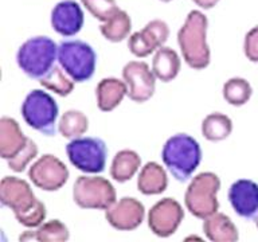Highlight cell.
Returning a JSON list of instances; mask_svg holds the SVG:
<instances>
[{"instance_id":"obj_19","label":"cell","mask_w":258,"mask_h":242,"mask_svg":"<svg viewBox=\"0 0 258 242\" xmlns=\"http://www.w3.org/2000/svg\"><path fill=\"white\" fill-rule=\"evenodd\" d=\"M168 186L165 169L156 161H148L141 167L137 177V190L143 195H159L164 193Z\"/></svg>"},{"instance_id":"obj_33","label":"cell","mask_w":258,"mask_h":242,"mask_svg":"<svg viewBox=\"0 0 258 242\" xmlns=\"http://www.w3.org/2000/svg\"><path fill=\"white\" fill-rule=\"evenodd\" d=\"M253 219H254V223H255V227H257V229H258V213L255 214V217H254Z\"/></svg>"},{"instance_id":"obj_3","label":"cell","mask_w":258,"mask_h":242,"mask_svg":"<svg viewBox=\"0 0 258 242\" xmlns=\"http://www.w3.org/2000/svg\"><path fill=\"white\" fill-rule=\"evenodd\" d=\"M161 160L177 182L191 179L202 161V148L197 139L187 133H176L163 145Z\"/></svg>"},{"instance_id":"obj_14","label":"cell","mask_w":258,"mask_h":242,"mask_svg":"<svg viewBox=\"0 0 258 242\" xmlns=\"http://www.w3.org/2000/svg\"><path fill=\"white\" fill-rule=\"evenodd\" d=\"M145 207L139 199L124 197L116 201L109 209L105 210V219L113 229L120 231H131L143 223Z\"/></svg>"},{"instance_id":"obj_18","label":"cell","mask_w":258,"mask_h":242,"mask_svg":"<svg viewBox=\"0 0 258 242\" xmlns=\"http://www.w3.org/2000/svg\"><path fill=\"white\" fill-rule=\"evenodd\" d=\"M128 96V86L125 81L108 77L102 78L96 88L97 106L101 112H112Z\"/></svg>"},{"instance_id":"obj_17","label":"cell","mask_w":258,"mask_h":242,"mask_svg":"<svg viewBox=\"0 0 258 242\" xmlns=\"http://www.w3.org/2000/svg\"><path fill=\"white\" fill-rule=\"evenodd\" d=\"M28 137L22 132L19 123L12 117L0 118V156L4 160L15 157L26 147Z\"/></svg>"},{"instance_id":"obj_28","label":"cell","mask_w":258,"mask_h":242,"mask_svg":"<svg viewBox=\"0 0 258 242\" xmlns=\"http://www.w3.org/2000/svg\"><path fill=\"white\" fill-rule=\"evenodd\" d=\"M39 84L44 89L54 92L60 97L69 96L74 89V81L69 77V74L59 66H54L50 72L39 80Z\"/></svg>"},{"instance_id":"obj_5","label":"cell","mask_w":258,"mask_h":242,"mask_svg":"<svg viewBox=\"0 0 258 242\" xmlns=\"http://www.w3.org/2000/svg\"><path fill=\"white\" fill-rule=\"evenodd\" d=\"M221 190V179L217 173L206 172L198 173L187 186L184 194L185 209L189 214L199 219L213 215L219 209L218 193Z\"/></svg>"},{"instance_id":"obj_16","label":"cell","mask_w":258,"mask_h":242,"mask_svg":"<svg viewBox=\"0 0 258 242\" xmlns=\"http://www.w3.org/2000/svg\"><path fill=\"white\" fill-rule=\"evenodd\" d=\"M229 202L237 215L251 219L258 213V185L250 179H238L230 186Z\"/></svg>"},{"instance_id":"obj_10","label":"cell","mask_w":258,"mask_h":242,"mask_svg":"<svg viewBox=\"0 0 258 242\" xmlns=\"http://www.w3.org/2000/svg\"><path fill=\"white\" fill-rule=\"evenodd\" d=\"M69 168L51 153L38 157L28 168V177L38 189L52 193L62 189L69 180Z\"/></svg>"},{"instance_id":"obj_11","label":"cell","mask_w":258,"mask_h":242,"mask_svg":"<svg viewBox=\"0 0 258 242\" xmlns=\"http://www.w3.org/2000/svg\"><path fill=\"white\" fill-rule=\"evenodd\" d=\"M122 80L128 86V97L143 104L152 98L156 89V76L144 60H131L122 68Z\"/></svg>"},{"instance_id":"obj_15","label":"cell","mask_w":258,"mask_h":242,"mask_svg":"<svg viewBox=\"0 0 258 242\" xmlns=\"http://www.w3.org/2000/svg\"><path fill=\"white\" fill-rule=\"evenodd\" d=\"M52 30L62 36H74L82 30L85 15L76 0H62L54 6L50 16Z\"/></svg>"},{"instance_id":"obj_8","label":"cell","mask_w":258,"mask_h":242,"mask_svg":"<svg viewBox=\"0 0 258 242\" xmlns=\"http://www.w3.org/2000/svg\"><path fill=\"white\" fill-rule=\"evenodd\" d=\"M73 201L81 209L105 211L117 201L116 190L106 177L81 175L73 186Z\"/></svg>"},{"instance_id":"obj_30","label":"cell","mask_w":258,"mask_h":242,"mask_svg":"<svg viewBox=\"0 0 258 242\" xmlns=\"http://www.w3.org/2000/svg\"><path fill=\"white\" fill-rule=\"evenodd\" d=\"M38 145L34 140L28 139L27 144L22 151H20L15 157H12L10 160H7L8 167L14 171V172H23L24 169L27 168L30 163L38 156Z\"/></svg>"},{"instance_id":"obj_34","label":"cell","mask_w":258,"mask_h":242,"mask_svg":"<svg viewBox=\"0 0 258 242\" xmlns=\"http://www.w3.org/2000/svg\"><path fill=\"white\" fill-rule=\"evenodd\" d=\"M160 2H164V3H167V2H171V0H160Z\"/></svg>"},{"instance_id":"obj_32","label":"cell","mask_w":258,"mask_h":242,"mask_svg":"<svg viewBox=\"0 0 258 242\" xmlns=\"http://www.w3.org/2000/svg\"><path fill=\"white\" fill-rule=\"evenodd\" d=\"M191 2L202 10H211L219 3V0H191Z\"/></svg>"},{"instance_id":"obj_12","label":"cell","mask_w":258,"mask_h":242,"mask_svg":"<svg viewBox=\"0 0 258 242\" xmlns=\"http://www.w3.org/2000/svg\"><path fill=\"white\" fill-rule=\"evenodd\" d=\"M183 218L184 210L180 203L173 198H163L149 210L148 227L157 237H171L176 233Z\"/></svg>"},{"instance_id":"obj_6","label":"cell","mask_w":258,"mask_h":242,"mask_svg":"<svg viewBox=\"0 0 258 242\" xmlns=\"http://www.w3.org/2000/svg\"><path fill=\"white\" fill-rule=\"evenodd\" d=\"M20 110L26 124L38 132L46 136H54L58 131L56 120L59 109L50 93L34 89L24 97Z\"/></svg>"},{"instance_id":"obj_1","label":"cell","mask_w":258,"mask_h":242,"mask_svg":"<svg viewBox=\"0 0 258 242\" xmlns=\"http://www.w3.org/2000/svg\"><path fill=\"white\" fill-rule=\"evenodd\" d=\"M0 202L12 210L16 221L24 227H39L46 219V206L35 197L31 186L24 179L4 176L0 182Z\"/></svg>"},{"instance_id":"obj_20","label":"cell","mask_w":258,"mask_h":242,"mask_svg":"<svg viewBox=\"0 0 258 242\" xmlns=\"http://www.w3.org/2000/svg\"><path fill=\"white\" fill-rule=\"evenodd\" d=\"M203 233L213 242H235L239 238L237 226L223 213H214L203 219Z\"/></svg>"},{"instance_id":"obj_29","label":"cell","mask_w":258,"mask_h":242,"mask_svg":"<svg viewBox=\"0 0 258 242\" xmlns=\"http://www.w3.org/2000/svg\"><path fill=\"white\" fill-rule=\"evenodd\" d=\"M81 3L100 22H106L120 10L116 0H81Z\"/></svg>"},{"instance_id":"obj_4","label":"cell","mask_w":258,"mask_h":242,"mask_svg":"<svg viewBox=\"0 0 258 242\" xmlns=\"http://www.w3.org/2000/svg\"><path fill=\"white\" fill-rule=\"evenodd\" d=\"M58 60V44L48 36L38 35L20 44L16 52V64L27 77L40 80Z\"/></svg>"},{"instance_id":"obj_31","label":"cell","mask_w":258,"mask_h":242,"mask_svg":"<svg viewBox=\"0 0 258 242\" xmlns=\"http://www.w3.org/2000/svg\"><path fill=\"white\" fill-rule=\"evenodd\" d=\"M243 52L250 62L258 64V26H254L245 35Z\"/></svg>"},{"instance_id":"obj_23","label":"cell","mask_w":258,"mask_h":242,"mask_svg":"<svg viewBox=\"0 0 258 242\" xmlns=\"http://www.w3.org/2000/svg\"><path fill=\"white\" fill-rule=\"evenodd\" d=\"M70 238V231L68 226L59 219L43 222L36 230H27L26 233L19 237L20 241L27 239H36L40 242H63Z\"/></svg>"},{"instance_id":"obj_21","label":"cell","mask_w":258,"mask_h":242,"mask_svg":"<svg viewBox=\"0 0 258 242\" xmlns=\"http://www.w3.org/2000/svg\"><path fill=\"white\" fill-rule=\"evenodd\" d=\"M181 68L180 56L173 48L163 46L155 51L152 59V70L161 82H171L179 76Z\"/></svg>"},{"instance_id":"obj_22","label":"cell","mask_w":258,"mask_h":242,"mask_svg":"<svg viewBox=\"0 0 258 242\" xmlns=\"http://www.w3.org/2000/svg\"><path fill=\"white\" fill-rule=\"evenodd\" d=\"M141 167L140 155L133 149H121L114 155L110 164V176L118 183L131 180Z\"/></svg>"},{"instance_id":"obj_24","label":"cell","mask_w":258,"mask_h":242,"mask_svg":"<svg viewBox=\"0 0 258 242\" xmlns=\"http://www.w3.org/2000/svg\"><path fill=\"white\" fill-rule=\"evenodd\" d=\"M201 131L206 140L215 143L226 140L233 132V121L225 113L213 112L203 118Z\"/></svg>"},{"instance_id":"obj_13","label":"cell","mask_w":258,"mask_h":242,"mask_svg":"<svg viewBox=\"0 0 258 242\" xmlns=\"http://www.w3.org/2000/svg\"><path fill=\"white\" fill-rule=\"evenodd\" d=\"M169 27L164 20L153 19L140 31L129 35L128 48L137 58H145L163 47L168 40Z\"/></svg>"},{"instance_id":"obj_27","label":"cell","mask_w":258,"mask_h":242,"mask_svg":"<svg viewBox=\"0 0 258 242\" xmlns=\"http://www.w3.org/2000/svg\"><path fill=\"white\" fill-rule=\"evenodd\" d=\"M253 94V88L247 80L241 77H233L223 84L222 96L227 104L233 106H242L249 102Z\"/></svg>"},{"instance_id":"obj_25","label":"cell","mask_w":258,"mask_h":242,"mask_svg":"<svg viewBox=\"0 0 258 242\" xmlns=\"http://www.w3.org/2000/svg\"><path fill=\"white\" fill-rule=\"evenodd\" d=\"M131 30H132V19L128 12L121 8L110 19L102 22L100 26L101 35L112 43H118L126 39L131 34Z\"/></svg>"},{"instance_id":"obj_7","label":"cell","mask_w":258,"mask_h":242,"mask_svg":"<svg viewBox=\"0 0 258 242\" xmlns=\"http://www.w3.org/2000/svg\"><path fill=\"white\" fill-rule=\"evenodd\" d=\"M58 62L74 82L81 84L90 80L96 72L97 54L84 40H62L58 44Z\"/></svg>"},{"instance_id":"obj_26","label":"cell","mask_w":258,"mask_h":242,"mask_svg":"<svg viewBox=\"0 0 258 242\" xmlns=\"http://www.w3.org/2000/svg\"><path fill=\"white\" fill-rule=\"evenodd\" d=\"M89 118L84 112L77 109H69L58 121V132L64 139H76L88 132Z\"/></svg>"},{"instance_id":"obj_2","label":"cell","mask_w":258,"mask_h":242,"mask_svg":"<svg viewBox=\"0 0 258 242\" xmlns=\"http://www.w3.org/2000/svg\"><path fill=\"white\" fill-rule=\"evenodd\" d=\"M209 19L199 10L188 12L184 23L177 31V44L181 56L189 68L203 70L211 62V51L207 43Z\"/></svg>"},{"instance_id":"obj_9","label":"cell","mask_w":258,"mask_h":242,"mask_svg":"<svg viewBox=\"0 0 258 242\" xmlns=\"http://www.w3.org/2000/svg\"><path fill=\"white\" fill-rule=\"evenodd\" d=\"M66 153L77 169L85 173H101L106 165L108 147L100 137L81 136L69 141Z\"/></svg>"}]
</instances>
